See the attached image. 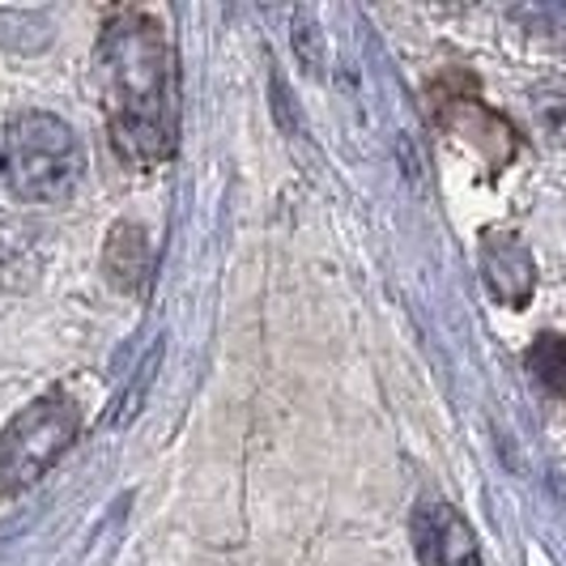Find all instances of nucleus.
I'll return each instance as SVG.
<instances>
[{
  "mask_svg": "<svg viewBox=\"0 0 566 566\" xmlns=\"http://www.w3.org/2000/svg\"><path fill=\"white\" fill-rule=\"evenodd\" d=\"M98 90L115 154L128 167H158L175 149V48L145 9H119L98 34Z\"/></svg>",
  "mask_w": 566,
  "mask_h": 566,
  "instance_id": "obj_1",
  "label": "nucleus"
},
{
  "mask_svg": "<svg viewBox=\"0 0 566 566\" xmlns=\"http://www.w3.org/2000/svg\"><path fill=\"white\" fill-rule=\"evenodd\" d=\"M82 142L64 119L48 112H22L9 124L0 175L22 200L56 205V200L73 197V188L82 184Z\"/></svg>",
  "mask_w": 566,
  "mask_h": 566,
  "instance_id": "obj_2",
  "label": "nucleus"
},
{
  "mask_svg": "<svg viewBox=\"0 0 566 566\" xmlns=\"http://www.w3.org/2000/svg\"><path fill=\"white\" fill-rule=\"evenodd\" d=\"M82 430V409L64 392H48L27 405L0 430V494H22L34 485L60 455L73 448Z\"/></svg>",
  "mask_w": 566,
  "mask_h": 566,
  "instance_id": "obj_3",
  "label": "nucleus"
},
{
  "mask_svg": "<svg viewBox=\"0 0 566 566\" xmlns=\"http://www.w3.org/2000/svg\"><path fill=\"white\" fill-rule=\"evenodd\" d=\"M413 545L422 566H482L469 524L443 503H422L413 511Z\"/></svg>",
  "mask_w": 566,
  "mask_h": 566,
  "instance_id": "obj_4",
  "label": "nucleus"
},
{
  "mask_svg": "<svg viewBox=\"0 0 566 566\" xmlns=\"http://www.w3.org/2000/svg\"><path fill=\"white\" fill-rule=\"evenodd\" d=\"M482 273L485 285L499 303L524 307L533 294V255L511 234V230H490L482 243Z\"/></svg>",
  "mask_w": 566,
  "mask_h": 566,
  "instance_id": "obj_5",
  "label": "nucleus"
},
{
  "mask_svg": "<svg viewBox=\"0 0 566 566\" xmlns=\"http://www.w3.org/2000/svg\"><path fill=\"white\" fill-rule=\"evenodd\" d=\"M103 269H107V282L119 294H142L145 282H149V239H145V230L133 227V222H119L107 239Z\"/></svg>",
  "mask_w": 566,
  "mask_h": 566,
  "instance_id": "obj_6",
  "label": "nucleus"
},
{
  "mask_svg": "<svg viewBox=\"0 0 566 566\" xmlns=\"http://www.w3.org/2000/svg\"><path fill=\"white\" fill-rule=\"evenodd\" d=\"M533 115L537 128L554 145H566V77H545L541 85H533Z\"/></svg>",
  "mask_w": 566,
  "mask_h": 566,
  "instance_id": "obj_7",
  "label": "nucleus"
},
{
  "mask_svg": "<svg viewBox=\"0 0 566 566\" xmlns=\"http://www.w3.org/2000/svg\"><path fill=\"white\" fill-rule=\"evenodd\" d=\"M528 370L537 375L541 388H549L554 397H566V337H537L528 349Z\"/></svg>",
  "mask_w": 566,
  "mask_h": 566,
  "instance_id": "obj_8",
  "label": "nucleus"
},
{
  "mask_svg": "<svg viewBox=\"0 0 566 566\" xmlns=\"http://www.w3.org/2000/svg\"><path fill=\"white\" fill-rule=\"evenodd\" d=\"M511 18L528 30L533 39L566 43V4L563 0H554V4H520V9H511Z\"/></svg>",
  "mask_w": 566,
  "mask_h": 566,
  "instance_id": "obj_9",
  "label": "nucleus"
},
{
  "mask_svg": "<svg viewBox=\"0 0 566 566\" xmlns=\"http://www.w3.org/2000/svg\"><path fill=\"white\" fill-rule=\"evenodd\" d=\"M294 48H298V56L307 52V64H312V69H319V39H315L312 18H307V30L298 27V34H294Z\"/></svg>",
  "mask_w": 566,
  "mask_h": 566,
  "instance_id": "obj_10",
  "label": "nucleus"
}]
</instances>
